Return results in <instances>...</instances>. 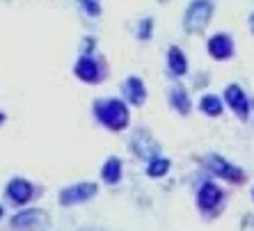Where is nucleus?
<instances>
[{
	"instance_id": "obj_1",
	"label": "nucleus",
	"mask_w": 254,
	"mask_h": 231,
	"mask_svg": "<svg viewBox=\"0 0 254 231\" xmlns=\"http://www.w3.org/2000/svg\"><path fill=\"white\" fill-rule=\"evenodd\" d=\"M94 110L96 117L115 130L124 128L126 121H128V110H126V106L122 101H99Z\"/></svg>"
},
{
	"instance_id": "obj_2",
	"label": "nucleus",
	"mask_w": 254,
	"mask_h": 231,
	"mask_svg": "<svg viewBox=\"0 0 254 231\" xmlns=\"http://www.w3.org/2000/svg\"><path fill=\"white\" fill-rule=\"evenodd\" d=\"M211 16H213V2H208V0H197V2H190L188 5V12H186V16H184V25L190 35H192V32H201V30L208 25Z\"/></svg>"
},
{
	"instance_id": "obj_3",
	"label": "nucleus",
	"mask_w": 254,
	"mask_h": 231,
	"mask_svg": "<svg viewBox=\"0 0 254 231\" xmlns=\"http://www.w3.org/2000/svg\"><path fill=\"white\" fill-rule=\"evenodd\" d=\"M204 165H206L215 176L227 178V181H231V183H241L243 178H245V172H243L241 167L231 165L229 160L222 158V156H218V154H206L204 156Z\"/></svg>"
},
{
	"instance_id": "obj_4",
	"label": "nucleus",
	"mask_w": 254,
	"mask_h": 231,
	"mask_svg": "<svg viewBox=\"0 0 254 231\" xmlns=\"http://www.w3.org/2000/svg\"><path fill=\"white\" fill-rule=\"evenodd\" d=\"M222 103H227V106H229L231 110H234V113L243 119V121L248 119V115H250V99H248V94L243 92L241 85H229V87L225 89V101H222Z\"/></svg>"
},
{
	"instance_id": "obj_5",
	"label": "nucleus",
	"mask_w": 254,
	"mask_h": 231,
	"mask_svg": "<svg viewBox=\"0 0 254 231\" xmlns=\"http://www.w3.org/2000/svg\"><path fill=\"white\" fill-rule=\"evenodd\" d=\"M208 53H211L213 59H229L234 55V42H231V37L225 35V32H220V35H213L208 39Z\"/></svg>"
},
{
	"instance_id": "obj_6",
	"label": "nucleus",
	"mask_w": 254,
	"mask_h": 231,
	"mask_svg": "<svg viewBox=\"0 0 254 231\" xmlns=\"http://www.w3.org/2000/svg\"><path fill=\"white\" fill-rule=\"evenodd\" d=\"M96 195V185L94 183H80V185H73V188H66L60 197L62 204H80V202H87L89 197Z\"/></svg>"
},
{
	"instance_id": "obj_7",
	"label": "nucleus",
	"mask_w": 254,
	"mask_h": 231,
	"mask_svg": "<svg viewBox=\"0 0 254 231\" xmlns=\"http://www.w3.org/2000/svg\"><path fill=\"white\" fill-rule=\"evenodd\" d=\"M220 202H222V190L215 183H204L197 192V206L201 211H213Z\"/></svg>"
},
{
	"instance_id": "obj_8",
	"label": "nucleus",
	"mask_w": 254,
	"mask_h": 231,
	"mask_svg": "<svg viewBox=\"0 0 254 231\" xmlns=\"http://www.w3.org/2000/svg\"><path fill=\"white\" fill-rule=\"evenodd\" d=\"M7 195H9V199L16 204H25L32 197V185L28 183V181H23V178H16V181H12V183L7 185Z\"/></svg>"
},
{
	"instance_id": "obj_9",
	"label": "nucleus",
	"mask_w": 254,
	"mask_h": 231,
	"mask_svg": "<svg viewBox=\"0 0 254 231\" xmlns=\"http://www.w3.org/2000/svg\"><path fill=\"white\" fill-rule=\"evenodd\" d=\"M167 64H170V71L174 73V76H184V73L188 71V59H186V55L181 53L177 46L170 48V53H167Z\"/></svg>"
},
{
	"instance_id": "obj_10",
	"label": "nucleus",
	"mask_w": 254,
	"mask_h": 231,
	"mask_svg": "<svg viewBox=\"0 0 254 231\" xmlns=\"http://www.w3.org/2000/svg\"><path fill=\"white\" fill-rule=\"evenodd\" d=\"M199 110L204 115H208V117H220V115H222V110H225V103H222V99H220V96L206 94V96H201Z\"/></svg>"
},
{
	"instance_id": "obj_11",
	"label": "nucleus",
	"mask_w": 254,
	"mask_h": 231,
	"mask_svg": "<svg viewBox=\"0 0 254 231\" xmlns=\"http://www.w3.org/2000/svg\"><path fill=\"white\" fill-rule=\"evenodd\" d=\"M124 92H126V96H128V101L135 103V106H140V103L144 101V96H147L144 85L140 83V78H128L124 85Z\"/></svg>"
},
{
	"instance_id": "obj_12",
	"label": "nucleus",
	"mask_w": 254,
	"mask_h": 231,
	"mask_svg": "<svg viewBox=\"0 0 254 231\" xmlns=\"http://www.w3.org/2000/svg\"><path fill=\"white\" fill-rule=\"evenodd\" d=\"M170 101H172V106H174V110H177V113H181V115H188L190 113V96H188V92H186L184 87H174V89H172Z\"/></svg>"
},
{
	"instance_id": "obj_13",
	"label": "nucleus",
	"mask_w": 254,
	"mask_h": 231,
	"mask_svg": "<svg viewBox=\"0 0 254 231\" xmlns=\"http://www.w3.org/2000/svg\"><path fill=\"white\" fill-rule=\"evenodd\" d=\"M76 73L83 80H87V83H92V80H96L99 78V69H96V64H94V59L92 58H83L80 62H78V66H76Z\"/></svg>"
},
{
	"instance_id": "obj_14",
	"label": "nucleus",
	"mask_w": 254,
	"mask_h": 231,
	"mask_svg": "<svg viewBox=\"0 0 254 231\" xmlns=\"http://www.w3.org/2000/svg\"><path fill=\"white\" fill-rule=\"evenodd\" d=\"M119 176H122V165H119L117 158H110L103 167V178H106L108 183H117Z\"/></svg>"
},
{
	"instance_id": "obj_15",
	"label": "nucleus",
	"mask_w": 254,
	"mask_h": 231,
	"mask_svg": "<svg viewBox=\"0 0 254 231\" xmlns=\"http://www.w3.org/2000/svg\"><path fill=\"white\" fill-rule=\"evenodd\" d=\"M167 170H170V160H167V158H154L151 163H149V167H147L149 176H154V178L165 176Z\"/></svg>"
},
{
	"instance_id": "obj_16",
	"label": "nucleus",
	"mask_w": 254,
	"mask_h": 231,
	"mask_svg": "<svg viewBox=\"0 0 254 231\" xmlns=\"http://www.w3.org/2000/svg\"><path fill=\"white\" fill-rule=\"evenodd\" d=\"M250 28H252V32H254V14L250 16Z\"/></svg>"
},
{
	"instance_id": "obj_17",
	"label": "nucleus",
	"mask_w": 254,
	"mask_h": 231,
	"mask_svg": "<svg viewBox=\"0 0 254 231\" xmlns=\"http://www.w3.org/2000/svg\"><path fill=\"white\" fill-rule=\"evenodd\" d=\"M252 199H254V188H252Z\"/></svg>"
},
{
	"instance_id": "obj_18",
	"label": "nucleus",
	"mask_w": 254,
	"mask_h": 231,
	"mask_svg": "<svg viewBox=\"0 0 254 231\" xmlns=\"http://www.w3.org/2000/svg\"><path fill=\"white\" fill-rule=\"evenodd\" d=\"M0 215H2V208H0Z\"/></svg>"
}]
</instances>
